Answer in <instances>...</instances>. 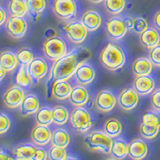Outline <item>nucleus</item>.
Returning <instances> with one entry per match:
<instances>
[{
    "label": "nucleus",
    "instance_id": "nucleus-1",
    "mask_svg": "<svg viewBox=\"0 0 160 160\" xmlns=\"http://www.w3.org/2000/svg\"><path fill=\"white\" fill-rule=\"evenodd\" d=\"M91 56L90 51L85 47L72 49L63 57L55 61L50 69L49 79L53 80H69L76 71L79 65L86 62Z\"/></svg>",
    "mask_w": 160,
    "mask_h": 160
},
{
    "label": "nucleus",
    "instance_id": "nucleus-2",
    "mask_svg": "<svg viewBox=\"0 0 160 160\" xmlns=\"http://www.w3.org/2000/svg\"><path fill=\"white\" fill-rule=\"evenodd\" d=\"M99 62L108 71H118L126 63L124 49L115 42L107 43L99 53Z\"/></svg>",
    "mask_w": 160,
    "mask_h": 160
},
{
    "label": "nucleus",
    "instance_id": "nucleus-3",
    "mask_svg": "<svg viewBox=\"0 0 160 160\" xmlns=\"http://www.w3.org/2000/svg\"><path fill=\"white\" fill-rule=\"evenodd\" d=\"M42 53L46 59L55 62L68 53L67 43L58 35L45 38L42 43Z\"/></svg>",
    "mask_w": 160,
    "mask_h": 160
},
{
    "label": "nucleus",
    "instance_id": "nucleus-4",
    "mask_svg": "<svg viewBox=\"0 0 160 160\" xmlns=\"http://www.w3.org/2000/svg\"><path fill=\"white\" fill-rule=\"evenodd\" d=\"M113 138L105 133L104 131L90 132L84 139V143L90 151H99L104 154H110L113 144Z\"/></svg>",
    "mask_w": 160,
    "mask_h": 160
},
{
    "label": "nucleus",
    "instance_id": "nucleus-5",
    "mask_svg": "<svg viewBox=\"0 0 160 160\" xmlns=\"http://www.w3.org/2000/svg\"><path fill=\"white\" fill-rule=\"evenodd\" d=\"M69 121L72 127L79 133H85L92 127L91 114L84 107H75L70 114Z\"/></svg>",
    "mask_w": 160,
    "mask_h": 160
},
{
    "label": "nucleus",
    "instance_id": "nucleus-6",
    "mask_svg": "<svg viewBox=\"0 0 160 160\" xmlns=\"http://www.w3.org/2000/svg\"><path fill=\"white\" fill-rule=\"evenodd\" d=\"M51 8L55 16L62 21L73 19L78 11L76 0H53Z\"/></svg>",
    "mask_w": 160,
    "mask_h": 160
},
{
    "label": "nucleus",
    "instance_id": "nucleus-7",
    "mask_svg": "<svg viewBox=\"0 0 160 160\" xmlns=\"http://www.w3.org/2000/svg\"><path fill=\"white\" fill-rule=\"evenodd\" d=\"M62 29L70 42L73 44H82L88 36V29L80 20H71L65 23Z\"/></svg>",
    "mask_w": 160,
    "mask_h": 160
},
{
    "label": "nucleus",
    "instance_id": "nucleus-8",
    "mask_svg": "<svg viewBox=\"0 0 160 160\" xmlns=\"http://www.w3.org/2000/svg\"><path fill=\"white\" fill-rule=\"evenodd\" d=\"M129 31L123 17H120L118 15L112 16L107 19L105 23V32L107 37L112 41H119Z\"/></svg>",
    "mask_w": 160,
    "mask_h": 160
},
{
    "label": "nucleus",
    "instance_id": "nucleus-9",
    "mask_svg": "<svg viewBox=\"0 0 160 160\" xmlns=\"http://www.w3.org/2000/svg\"><path fill=\"white\" fill-rule=\"evenodd\" d=\"M117 105V97L109 89H102L97 92L94 99V106L98 111L107 113L112 111Z\"/></svg>",
    "mask_w": 160,
    "mask_h": 160
},
{
    "label": "nucleus",
    "instance_id": "nucleus-10",
    "mask_svg": "<svg viewBox=\"0 0 160 160\" xmlns=\"http://www.w3.org/2000/svg\"><path fill=\"white\" fill-rule=\"evenodd\" d=\"M5 29L13 39H20L25 36L28 29V23L24 17L10 16L5 22Z\"/></svg>",
    "mask_w": 160,
    "mask_h": 160
},
{
    "label": "nucleus",
    "instance_id": "nucleus-11",
    "mask_svg": "<svg viewBox=\"0 0 160 160\" xmlns=\"http://www.w3.org/2000/svg\"><path fill=\"white\" fill-rule=\"evenodd\" d=\"M139 96L140 95L135 91L132 86L125 87L118 94L117 104L124 111H131L138 105Z\"/></svg>",
    "mask_w": 160,
    "mask_h": 160
},
{
    "label": "nucleus",
    "instance_id": "nucleus-12",
    "mask_svg": "<svg viewBox=\"0 0 160 160\" xmlns=\"http://www.w3.org/2000/svg\"><path fill=\"white\" fill-rule=\"evenodd\" d=\"M25 90L24 88L18 86L17 84L12 85L11 87H9L6 91L3 94V103L5 104V106L8 108H18L21 105L23 99L25 97Z\"/></svg>",
    "mask_w": 160,
    "mask_h": 160
},
{
    "label": "nucleus",
    "instance_id": "nucleus-13",
    "mask_svg": "<svg viewBox=\"0 0 160 160\" xmlns=\"http://www.w3.org/2000/svg\"><path fill=\"white\" fill-rule=\"evenodd\" d=\"M73 77L79 85L87 86L94 81L95 77H96V71H95V68L92 65L86 61L79 65Z\"/></svg>",
    "mask_w": 160,
    "mask_h": 160
},
{
    "label": "nucleus",
    "instance_id": "nucleus-14",
    "mask_svg": "<svg viewBox=\"0 0 160 160\" xmlns=\"http://www.w3.org/2000/svg\"><path fill=\"white\" fill-rule=\"evenodd\" d=\"M132 87L140 96H146V95L151 94L155 90L156 82L151 75L135 76L132 82Z\"/></svg>",
    "mask_w": 160,
    "mask_h": 160
},
{
    "label": "nucleus",
    "instance_id": "nucleus-15",
    "mask_svg": "<svg viewBox=\"0 0 160 160\" xmlns=\"http://www.w3.org/2000/svg\"><path fill=\"white\" fill-rule=\"evenodd\" d=\"M28 71L35 82H39L46 77L49 71V66L46 59L43 57H35L31 63L27 65Z\"/></svg>",
    "mask_w": 160,
    "mask_h": 160
},
{
    "label": "nucleus",
    "instance_id": "nucleus-16",
    "mask_svg": "<svg viewBox=\"0 0 160 160\" xmlns=\"http://www.w3.org/2000/svg\"><path fill=\"white\" fill-rule=\"evenodd\" d=\"M90 100L88 89L84 85H76L71 90L68 97L69 103L74 107H84Z\"/></svg>",
    "mask_w": 160,
    "mask_h": 160
},
{
    "label": "nucleus",
    "instance_id": "nucleus-17",
    "mask_svg": "<svg viewBox=\"0 0 160 160\" xmlns=\"http://www.w3.org/2000/svg\"><path fill=\"white\" fill-rule=\"evenodd\" d=\"M80 21L84 24V26L88 29L89 32H93L101 27L103 19L101 14L96 10L87 9L82 13Z\"/></svg>",
    "mask_w": 160,
    "mask_h": 160
},
{
    "label": "nucleus",
    "instance_id": "nucleus-18",
    "mask_svg": "<svg viewBox=\"0 0 160 160\" xmlns=\"http://www.w3.org/2000/svg\"><path fill=\"white\" fill-rule=\"evenodd\" d=\"M52 132L48 128V126L43 125H36L31 131V140L37 146H45L49 142H51Z\"/></svg>",
    "mask_w": 160,
    "mask_h": 160
},
{
    "label": "nucleus",
    "instance_id": "nucleus-19",
    "mask_svg": "<svg viewBox=\"0 0 160 160\" xmlns=\"http://www.w3.org/2000/svg\"><path fill=\"white\" fill-rule=\"evenodd\" d=\"M148 154V146L143 139L136 138L129 143L128 156L131 160H143Z\"/></svg>",
    "mask_w": 160,
    "mask_h": 160
},
{
    "label": "nucleus",
    "instance_id": "nucleus-20",
    "mask_svg": "<svg viewBox=\"0 0 160 160\" xmlns=\"http://www.w3.org/2000/svg\"><path fill=\"white\" fill-rule=\"evenodd\" d=\"M72 88L69 80H54L51 86V96L60 101L68 99Z\"/></svg>",
    "mask_w": 160,
    "mask_h": 160
},
{
    "label": "nucleus",
    "instance_id": "nucleus-21",
    "mask_svg": "<svg viewBox=\"0 0 160 160\" xmlns=\"http://www.w3.org/2000/svg\"><path fill=\"white\" fill-rule=\"evenodd\" d=\"M138 39L142 47L149 50L160 44V33L155 27H149L141 34H139Z\"/></svg>",
    "mask_w": 160,
    "mask_h": 160
},
{
    "label": "nucleus",
    "instance_id": "nucleus-22",
    "mask_svg": "<svg viewBox=\"0 0 160 160\" xmlns=\"http://www.w3.org/2000/svg\"><path fill=\"white\" fill-rule=\"evenodd\" d=\"M153 64L150 59L145 56L138 57L134 60L131 64V71L134 76H143V75H150L153 70Z\"/></svg>",
    "mask_w": 160,
    "mask_h": 160
},
{
    "label": "nucleus",
    "instance_id": "nucleus-23",
    "mask_svg": "<svg viewBox=\"0 0 160 160\" xmlns=\"http://www.w3.org/2000/svg\"><path fill=\"white\" fill-rule=\"evenodd\" d=\"M20 113L23 116L35 114L40 109L39 98L34 94H26L23 99L21 105L19 106Z\"/></svg>",
    "mask_w": 160,
    "mask_h": 160
},
{
    "label": "nucleus",
    "instance_id": "nucleus-24",
    "mask_svg": "<svg viewBox=\"0 0 160 160\" xmlns=\"http://www.w3.org/2000/svg\"><path fill=\"white\" fill-rule=\"evenodd\" d=\"M123 19L128 30L137 35L141 34L143 31L149 28L147 20L142 16H124Z\"/></svg>",
    "mask_w": 160,
    "mask_h": 160
},
{
    "label": "nucleus",
    "instance_id": "nucleus-25",
    "mask_svg": "<svg viewBox=\"0 0 160 160\" xmlns=\"http://www.w3.org/2000/svg\"><path fill=\"white\" fill-rule=\"evenodd\" d=\"M0 65L7 72L15 70L20 65L16 57V53L10 51V50L1 51L0 52Z\"/></svg>",
    "mask_w": 160,
    "mask_h": 160
},
{
    "label": "nucleus",
    "instance_id": "nucleus-26",
    "mask_svg": "<svg viewBox=\"0 0 160 160\" xmlns=\"http://www.w3.org/2000/svg\"><path fill=\"white\" fill-rule=\"evenodd\" d=\"M122 130H123L122 123L120 122V120H118L117 118H114V117L108 118L106 121L104 122L103 131L111 138L119 137L122 133Z\"/></svg>",
    "mask_w": 160,
    "mask_h": 160
},
{
    "label": "nucleus",
    "instance_id": "nucleus-27",
    "mask_svg": "<svg viewBox=\"0 0 160 160\" xmlns=\"http://www.w3.org/2000/svg\"><path fill=\"white\" fill-rule=\"evenodd\" d=\"M15 82H16L18 86L22 87V88H27L33 84L34 80L28 71L27 65L20 64L18 66L16 76H15Z\"/></svg>",
    "mask_w": 160,
    "mask_h": 160
},
{
    "label": "nucleus",
    "instance_id": "nucleus-28",
    "mask_svg": "<svg viewBox=\"0 0 160 160\" xmlns=\"http://www.w3.org/2000/svg\"><path fill=\"white\" fill-rule=\"evenodd\" d=\"M70 141H71V137H70V134L68 133L67 130L58 128L55 129L52 132V138H51L52 146L66 148L70 144Z\"/></svg>",
    "mask_w": 160,
    "mask_h": 160
},
{
    "label": "nucleus",
    "instance_id": "nucleus-29",
    "mask_svg": "<svg viewBox=\"0 0 160 160\" xmlns=\"http://www.w3.org/2000/svg\"><path fill=\"white\" fill-rule=\"evenodd\" d=\"M128 150H129V143H127L123 139H116L113 141L110 154L115 159L123 160L125 157L128 156Z\"/></svg>",
    "mask_w": 160,
    "mask_h": 160
},
{
    "label": "nucleus",
    "instance_id": "nucleus-30",
    "mask_svg": "<svg viewBox=\"0 0 160 160\" xmlns=\"http://www.w3.org/2000/svg\"><path fill=\"white\" fill-rule=\"evenodd\" d=\"M8 11L10 16L25 17L28 14V8L25 0H9Z\"/></svg>",
    "mask_w": 160,
    "mask_h": 160
},
{
    "label": "nucleus",
    "instance_id": "nucleus-31",
    "mask_svg": "<svg viewBox=\"0 0 160 160\" xmlns=\"http://www.w3.org/2000/svg\"><path fill=\"white\" fill-rule=\"evenodd\" d=\"M104 8L112 16L121 14L127 5V0H104Z\"/></svg>",
    "mask_w": 160,
    "mask_h": 160
},
{
    "label": "nucleus",
    "instance_id": "nucleus-32",
    "mask_svg": "<svg viewBox=\"0 0 160 160\" xmlns=\"http://www.w3.org/2000/svg\"><path fill=\"white\" fill-rule=\"evenodd\" d=\"M27 4L28 13L34 19L41 16L47 6L46 0H25Z\"/></svg>",
    "mask_w": 160,
    "mask_h": 160
},
{
    "label": "nucleus",
    "instance_id": "nucleus-33",
    "mask_svg": "<svg viewBox=\"0 0 160 160\" xmlns=\"http://www.w3.org/2000/svg\"><path fill=\"white\" fill-rule=\"evenodd\" d=\"M36 147L31 144H20L13 150V154L17 160H31Z\"/></svg>",
    "mask_w": 160,
    "mask_h": 160
},
{
    "label": "nucleus",
    "instance_id": "nucleus-34",
    "mask_svg": "<svg viewBox=\"0 0 160 160\" xmlns=\"http://www.w3.org/2000/svg\"><path fill=\"white\" fill-rule=\"evenodd\" d=\"M52 118L54 124L61 126V125L67 123V121L70 118V113L65 106L56 105V106H54L52 108Z\"/></svg>",
    "mask_w": 160,
    "mask_h": 160
},
{
    "label": "nucleus",
    "instance_id": "nucleus-35",
    "mask_svg": "<svg viewBox=\"0 0 160 160\" xmlns=\"http://www.w3.org/2000/svg\"><path fill=\"white\" fill-rule=\"evenodd\" d=\"M35 121L38 125H43V126H49L53 123L52 118V108L49 107H41L38 111L35 113Z\"/></svg>",
    "mask_w": 160,
    "mask_h": 160
},
{
    "label": "nucleus",
    "instance_id": "nucleus-36",
    "mask_svg": "<svg viewBox=\"0 0 160 160\" xmlns=\"http://www.w3.org/2000/svg\"><path fill=\"white\" fill-rule=\"evenodd\" d=\"M141 123L150 126L160 127V112L158 111H147L142 115Z\"/></svg>",
    "mask_w": 160,
    "mask_h": 160
},
{
    "label": "nucleus",
    "instance_id": "nucleus-37",
    "mask_svg": "<svg viewBox=\"0 0 160 160\" xmlns=\"http://www.w3.org/2000/svg\"><path fill=\"white\" fill-rule=\"evenodd\" d=\"M16 57L18 59L19 64H22V65L30 64L32 60L35 58L34 57V52L32 51V49L27 48V47L20 48L16 52Z\"/></svg>",
    "mask_w": 160,
    "mask_h": 160
},
{
    "label": "nucleus",
    "instance_id": "nucleus-38",
    "mask_svg": "<svg viewBox=\"0 0 160 160\" xmlns=\"http://www.w3.org/2000/svg\"><path fill=\"white\" fill-rule=\"evenodd\" d=\"M160 131V127L150 126V125H145L143 123H140L139 125V133L144 139H154L157 136Z\"/></svg>",
    "mask_w": 160,
    "mask_h": 160
},
{
    "label": "nucleus",
    "instance_id": "nucleus-39",
    "mask_svg": "<svg viewBox=\"0 0 160 160\" xmlns=\"http://www.w3.org/2000/svg\"><path fill=\"white\" fill-rule=\"evenodd\" d=\"M68 157L66 148L52 146L48 150V159L49 160H65Z\"/></svg>",
    "mask_w": 160,
    "mask_h": 160
},
{
    "label": "nucleus",
    "instance_id": "nucleus-40",
    "mask_svg": "<svg viewBox=\"0 0 160 160\" xmlns=\"http://www.w3.org/2000/svg\"><path fill=\"white\" fill-rule=\"evenodd\" d=\"M148 58L152 62L153 66L160 67V44L148 50Z\"/></svg>",
    "mask_w": 160,
    "mask_h": 160
},
{
    "label": "nucleus",
    "instance_id": "nucleus-41",
    "mask_svg": "<svg viewBox=\"0 0 160 160\" xmlns=\"http://www.w3.org/2000/svg\"><path fill=\"white\" fill-rule=\"evenodd\" d=\"M150 103L153 110L160 112V88H156L151 93L150 96Z\"/></svg>",
    "mask_w": 160,
    "mask_h": 160
},
{
    "label": "nucleus",
    "instance_id": "nucleus-42",
    "mask_svg": "<svg viewBox=\"0 0 160 160\" xmlns=\"http://www.w3.org/2000/svg\"><path fill=\"white\" fill-rule=\"evenodd\" d=\"M10 125H11L10 118L6 114L0 112V134L6 133L10 128Z\"/></svg>",
    "mask_w": 160,
    "mask_h": 160
},
{
    "label": "nucleus",
    "instance_id": "nucleus-43",
    "mask_svg": "<svg viewBox=\"0 0 160 160\" xmlns=\"http://www.w3.org/2000/svg\"><path fill=\"white\" fill-rule=\"evenodd\" d=\"M48 159V152L42 148L41 146L36 147V150L33 154L31 160H47Z\"/></svg>",
    "mask_w": 160,
    "mask_h": 160
},
{
    "label": "nucleus",
    "instance_id": "nucleus-44",
    "mask_svg": "<svg viewBox=\"0 0 160 160\" xmlns=\"http://www.w3.org/2000/svg\"><path fill=\"white\" fill-rule=\"evenodd\" d=\"M152 23H153V27H155L158 31H160V9L154 13L152 18Z\"/></svg>",
    "mask_w": 160,
    "mask_h": 160
},
{
    "label": "nucleus",
    "instance_id": "nucleus-45",
    "mask_svg": "<svg viewBox=\"0 0 160 160\" xmlns=\"http://www.w3.org/2000/svg\"><path fill=\"white\" fill-rule=\"evenodd\" d=\"M7 20V12L2 6H0V26L5 24Z\"/></svg>",
    "mask_w": 160,
    "mask_h": 160
},
{
    "label": "nucleus",
    "instance_id": "nucleus-46",
    "mask_svg": "<svg viewBox=\"0 0 160 160\" xmlns=\"http://www.w3.org/2000/svg\"><path fill=\"white\" fill-rule=\"evenodd\" d=\"M56 35H57V33H56V31H55L53 28H48L46 31H45V37H46V38L56 36Z\"/></svg>",
    "mask_w": 160,
    "mask_h": 160
},
{
    "label": "nucleus",
    "instance_id": "nucleus-47",
    "mask_svg": "<svg viewBox=\"0 0 160 160\" xmlns=\"http://www.w3.org/2000/svg\"><path fill=\"white\" fill-rule=\"evenodd\" d=\"M0 160H13V159L10 157L6 152L0 150Z\"/></svg>",
    "mask_w": 160,
    "mask_h": 160
},
{
    "label": "nucleus",
    "instance_id": "nucleus-48",
    "mask_svg": "<svg viewBox=\"0 0 160 160\" xmlns=\"http://www.w3.org/2000/svg\"><path fill=\"white\" fill-rule=\"evenodd\" d=\"M6 73H7V71L5 70L1 65H0V81L5 77V75H6Z\"/></svg>",
    "mask_w": 160,
    "mask_h": 160
},
{
    "label": "nucleus",
    "instance_id": "nucleus-49",
    "mask_svg": "<svg viewBox=\"0 0 160 160\" xmlns=\"http://www.w3.org/2000/svg\"><path fill=\"white\" fill-rule=\"evenodd\" d=\"M88 1L93 3V4H100V3L104 2V0H88Z\"/></svg>",
    "mask_w": 160,
    "mask_h": 160
},
{
    "label": "nucleus",
    "instance_id": "nucleus-50",
    "mask_svg": "<svg viewBox=\"0 0 160 160\" xmlns=\"http://www.w3.org/2000/svg\"><path fill=\"white\" fill-rule=\"evenodd\" d=\"M65 160H78V159H76V158H74V157H67Z\"/></svg>",
    "mask_w": 160,
    "mask_h": 160
},
{
    "label": "nucleus",
    "instance_id": "nucleus-51",
    "mask_svg": "<svg viewBox=\"0 0 160 160\" xmlns=\"http://www.w3.org/2000/svg\"><path fill=\"white\" fill-rule=\"evenodd\" d=\"M106 160H117V159H115V158H108V159H106Z\"/></svg>",
    "mask_w": 160,
    "mask_h": 160
}]
</instances>
